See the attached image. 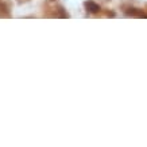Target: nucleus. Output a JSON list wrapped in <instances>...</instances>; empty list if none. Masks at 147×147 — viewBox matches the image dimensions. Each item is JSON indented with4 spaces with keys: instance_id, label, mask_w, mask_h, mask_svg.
<instances>
[{
    "instance_id": "423d86ee",
    "label": "nucleus",
    "mask_w": 147,
    "mask_h": 147,
    "mask_svg": "<svg viewBox=\"0 0 147 147\" xmlns=\"http://www.w3.org/2000/svg\"><path fill=\"white\" fill-rule=\"evenodd\" d=\"M51 1H55V0H51Z\"/></svg>"
},
{
    "instance_id": "20e7f679",
    "label": "nucleus",
    "mask_w": 147,
    "mask_h": 147,
    "mask_svg": "<svg viewBox=\"0 0 147 147\" xmlns=\"http://www.w3.org/2000/svg\"><path fill=\"white\" fill-rule=\"evenodd\" d=\"M0 18H11V12L5 3H0Z\"/></svg>"
},
{
    "instance_id": "7ed1b4c3",
    "label": "nucleus",
    "mask_w": 147,
    "mask_h": 147,
    "mask_svg": "<svg viewBox=\"0 0 147 147\" xmlns=\"http://www.w3.org/2000/svg\"><path fill=\"white\" fill-rule=\"evenodd\" d=\"M125 15L127 16H132V18H147V13H144L143 9H139V8L125 9Z\"/></svg>"
},
{
    "instance_id": "f03ea898",
    "label": "nucleus",
    "mask_w": 147,
    "mask_h": 147,
    "mask_svg": "<svg viewBox=\"0 0 147 147\" xmlns=\"http://www.w3.org/2000/svg\"><path fill=\"white\" fill-rule=\"evenodd\" d=\"M84 7H85V9L90 13H98L101 11V7H100L96 1H93V0H86V1H84Z\"/></svg>"
},
{
    "instance_id": "39448f33",
    "label": "nucleus",
    "mask_w": 147,
    "mask_h": 147,
    "mask_svg": "<svg viewBox=\"0 0 147 147\" xmlns=\"http://www.w3.org/2000/svg\"><path fill=\"white\" fill-rule=\"evenodd\" d=\"M26 1H28V0H18L19 4H22V3H26Z\"/></svg>"
},
{
    "instance_id": "f257e3e1",
    "label": "nucleus",
    "mask_w": 147,
    "mask_h": 147,
    "mask_svg": "<svg viewBox=\"0 0 147 147\" xmlns=\"http://www.w3.org/2000/svg\"><path fill=\"white\" fill-rule=\"evenodd\" d=\"M51 11H53V13H50L49 16H51V18H61V19H69L70 18V15L66 12V9L63 8L62 5H55L54 8H51Z\"/></svg>"
}]
</instances>
